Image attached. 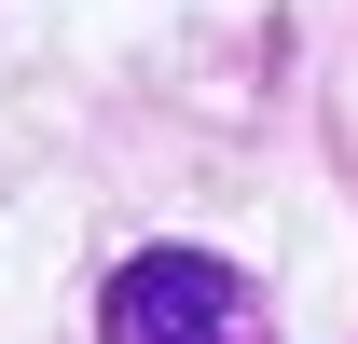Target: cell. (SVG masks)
Wrapping results in <instances>:
<instances>
[{
	"label": "cell",
	"instance_id": "obj_1",
	"mask_svg": "<svg viewBox=\"0 0 358 344\" xmlns=\"http://www.w3.org/2000/svg\"><path fill=\"white\" fill-rule=\"evenodd\" d=\"M96 344H275V317L221 248H124L96 289Z\"/></svg>",
	"mask_w": 358,
	"mask_h": 344
}]
</instances>
